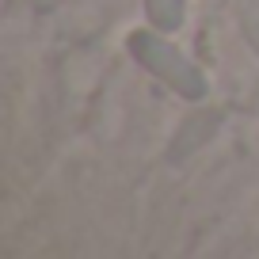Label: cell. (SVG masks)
I'll use <instances>...</instances> for the list:
<instances>
[{"mask_svg":"<svg viewBox=\"0 0 259 259\" xmlns=\"http://www.w3.org/2000/svg\"><path fill=\"white\" fill-rule=\"evenodd\" d=\"M126 50H130V57H134V61H138L141 69L153 76V80H160L164 88L176 92L179 99L198 103V99L210 96V80H206V73H202V69H198V65H194L164 31H156V27L130 31Z\"/></svg>","mask_w":259,"mask_h":259,"instance_id":"1","label":"cell"},{"mask_svg":"<svg viewBox=\"0 0 259 259\" xmlns=\"http://www.w3.org/2000/svg\"><path fill=\"white\" fill-rule=\"evenodd\" d=\"M218 126H221V114H210V111H202V114H194V118H187L183 122V130L176 134V141H171V160H187V156H194L198 149L206 145V141L218 134Z\"/></svg>","mask_w":259,"mask_h":259,"instance_id":"2","label":"cell"},{"mask_svg":"<svg viewBox=\"0 0 259 259\" xmlns=\"http://www.w3.org/2000/svg\"><path fill=\"white\" fill-rule=\"evenodd\" d=\"M141 4H145L149 27H156V31H164V34L183 31V23H187V0H141Z\"/></svg>","mask_w":259,"mask_h":259,"instance_id":"3","label":"cell"}]
</instances>
